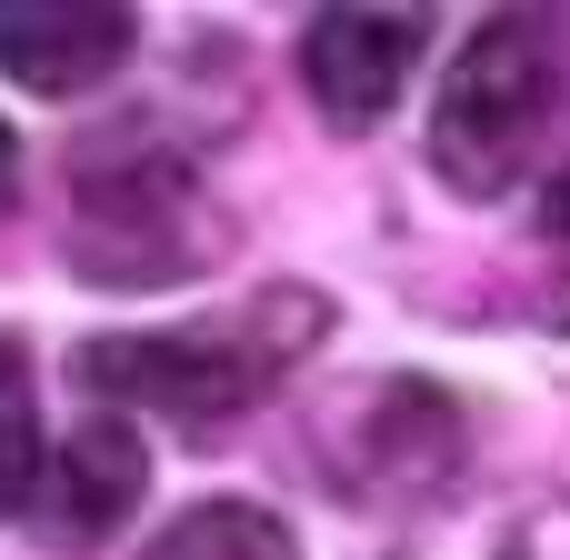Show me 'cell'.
Wrapping results in <instances>:
<instances>
[{
	"label": "cell",
	"mask_w": 570,
	"mask_h": 560,
	"mask_svg": "<svg viewBox=\"0 0 570 560\" xmlns=\"http://www.w3.org/2000/svg\"><path fill=\"white\" fill-rule=\"evenodd\" d=\"M551 100H561V20L491 10L431 90V170L471 200H501L531 140L551 130Z\"/></svg>",
	"instance_id": "1"
},
{
	"label": "cell",
	"mask_w": 570,
	"mask_h": 560,
	"mask_svg": "<svg viewBox=\"0 0 570 560\" xmlns=\"http://www.w3.org/2000/svg\"><path fill=\"white\" fill-rule=\"evenodd\" d=\"M281 341H271V301L240 311V321H200V331H130V341H80L70 351V381L90 401L120 411H160V421H240L271 381H281Z\"/></svg>",
	"instance_id": "2"
},
{
	"label": "cell",
	"mask_w": 570,
	"mask_h": 560,
	"mask_svg": "<svg viewBox=\"0 0 570 560\" xmlns=\"http://www.w3.org/2000/svg\"><path fill=\"white\" fill-rule=\"evenodd\" d=\"M431 60V10H321L301 30V80L341 130H371Z\"/></svg>",
	"instance_id": "3"
},
{
	"label": "cell",
	"mask_w": 570,
	"mask_h": 560,
	"mask_svg": "<svg viewBox=\"0 0 570 560\" xmlns=\"http://www.w3.org/2000/svg\"><path fill=\"white\" fill-rule=\"evenodd\" d=\"M190 200H200V190H190L180 170H120V190H80V230H70L80 281H130V291L180 281L190 250H200Z\"/></svg>",
	"instance_id": "4"
},
{
	"label": "cell",
	"mask_w": 570,
	"mask_h": 560,
	"mask_svg": "<svg viewBox=\"0 0 570 560\" xmlns=\"http://www.w3.org/2000/svg\"><path fill=\"white\" fill-rule=\"evenodd\" d=\"M140 491H150V451H140V431H120V421H80L50 461H40V481H30V531L50 541V551H100L130 511H140Z\"/></svg>",
	"instance_id": "5"
},
{
	"label": "cell",
	"mask_w": 570,
	"mask_h": 560,
	"mask_svg": "<svg viewBox=\"0 0 570 560\" xmlns=\"http://www.w3.org/2000/svg\"><path fill=\"white\" fill-rule=\"evenodd\" d=\"M140 20L120 0H0V80L40 100H80L130 60Z\"/></svg>",
	"instance_id": "6"
},
{
	"label": "cell",
	"mask_w": 570,
	"mask_h": 560,
	"mask_svg": "<svg viewBox=\"0 0 570 560\" xmlns=\"http://www.w3.org/2000/svg\"><path fill=\"white\" fill-rule=\"evenodd\" d=\"M140 560H301V541H291V521L261 511V501H190Z\"/></svg>",
	"instance_id": "7"
},
{
	"label": "cell",
	"mask_w": 570,
	"mask_h": 560,
	"mask_svg": "<svg viewBox=\"0 0 570 560\" xmlns=\"http://www.w3.org/2000/svg\"><path fill=\"white\" fill-rule=\"evenodd\" d=\"M30 481H40V381L20 331H0V521L30 501Z\"/></svg>",
	"instance_id": "8"
},
{
	"label": "cell",
	"mask_w": 570,
	"mask_h": 560,
	"mask_svg": "<svg viewBox=\"0 0 570 560\" xmlns=\"http://www.w3.org/2000/svg\"><path fill=\"white\" fill-rule=\"evenodd\" d=\"M501 560H570V501H531V511L511 521Z\"/></svg>",
	"instance_id": "9"
},
{
	"label": "cell",
	"mask_w": 570,
	"mask_h": 560,
	"mask_svg": "<svg viewBox=\"0 0 570 560\" xmlns=\"http://www.w3.org/2000/svg\"><path fill=\"white\" fill-rule=\"evenodd\" d=\"M541 240H551V250H570V170L541 190Z\"/></svg>",
	"instance_id": "10"
},
{
	"label": "cell",
	"mask_w": 570,
	"mask_h": 560,
	"mask_svg": "<svg viewBox=\"0 0 570 560\" xmlns=\"http://www.w3.org/2000/svg\"><path fill=\"white\" fill-rule=\"evenodd\" d=\"M10 200H20V130L0 120V220H10Z\"/></svg>",
	"instance_id": "11"
}]
</instances>
